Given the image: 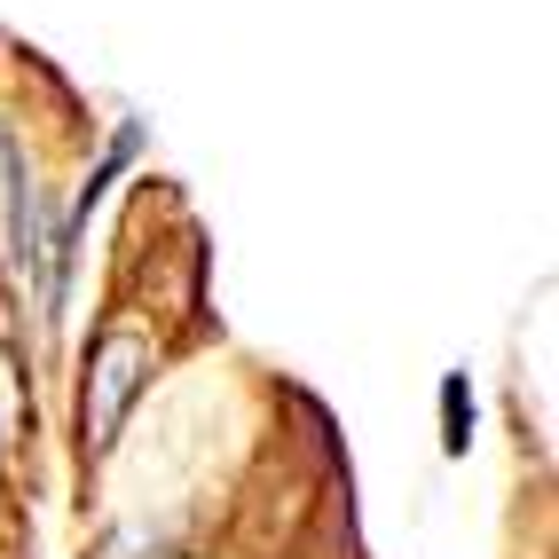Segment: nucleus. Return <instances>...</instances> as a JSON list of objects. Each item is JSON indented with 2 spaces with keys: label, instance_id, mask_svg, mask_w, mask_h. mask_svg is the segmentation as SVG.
I'll list each match as a JSON object with an SVG mask.
<instances>
[{
  "label": "nucleus",
  "instance_id": "f257e3e1",
  "mask_svg": "<svg viewBox=\"0 0 559 559\" xmlns=\"http://www.w3.org/2000/svg\"><path fill=\"white\" fill-rule=\"evenodd\" d=\"M151 370H158V347L127 323H103L95 347H87V370H80V450L87 465H103L119 450V433L134 418V402L151 394Z\"/></svg>",
  "mask_w": 559,
  "mask_h": 559
},
{
  "label": "nucleus",
  "instance_id": "f03ea898",
  "mask_svg": "<svg viewBox=\"0 0 559 559\" xmlns=\"http://www.w3.org/2000/svg\"><path fill=\"white\" fill-rule=\"evenodd\" d=\"M0 181H9V260L48 300V284H56V205H48L40 181H32V158L16 151L9 127H0Z\"/></svg>",
  "mask_w": 559,
  "mask_h": 559
},
{
  "label": "nucleus",
  "instance_id": "7ed1b4c3",
  "mask_svg": "<svg viewBox=\"0 0 559 559\" xmlns=\"http://www.w3.org/2000/svg\"><path fill=\"white\" fill-rule=\"evenodd\" d=\"M441 450H450V457L473 450V379H465V370L441 379Z\"/></svg>",
  "mask_w": 559,
  "mask_h": 559
},
{
  "label": "nucleus",
  "instance_id": "20e7f679",
  "mask_svg": "<svg viewBox=\"0 0 559 559\" xmlns=\"http://www.w3.org/2000/svg\"><path fill=\"white\" fill-rule=\"evenodd\" d=\"M0 450H16V355L0 340Z\"/></svg>",
  "mask_w": 559,
  "mask_h": 559
}]
</instances>
